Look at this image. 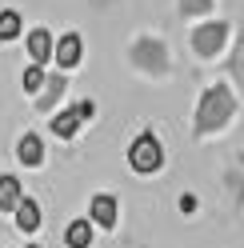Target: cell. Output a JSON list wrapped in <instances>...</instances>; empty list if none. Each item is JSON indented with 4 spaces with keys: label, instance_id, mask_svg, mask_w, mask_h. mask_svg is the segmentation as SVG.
Masks as SVG:
<instances>
[{
    "label": "cell",
    "instance_id": "e0dca14e",
    "mask_svg": "<svg viewBox=\"0 0 244 248\" xmlns=\"http://www.w3.org/2000/svg\"><path fill=\"white\" fill-rule=\"evenodd\" d=\"M228 68H232V76L244 84V36H240V44H236V52H232V60H228Z\"/></svg>",
    "mask_w": 244,
    "mask_h": 248
},
{
    "label": "cell",
    "instance_id": "30bf717a",
    "mask_svg": "<svg viewBox=\"0 0 244 248\" xmlns=\"http://www.w3.org/2000/svg\"><path fill=\"white\" fill-rule=\"evenodd\" d=\"M64 244L68 248H88V244H92V224H88V220H72L64 228Z\"/></svg>",
    "mask_w": 244,
    "mask_h": 248
},
{
    "label": "cell",
    "instance_id": "ba28073f",
    "mask_svg": "<svg viewBox=\"0 0 244 248\" xmlns=\"http://www.w3.org/2000/svg\"><path fill=\"white\" fill-rule=\"evenodd\" d=\"M16 156H20L28 168H36V164L44 160V144H40V136H36V132H24V136H20V144H16Z\"/></svg>",
    "mask_w": 244,
    "mask_h": 248
},
{
    "label": "cell",
    "instance_id": "2e32d148",
    "mask_svg": "<svg viewBox=\"0 0 244 248\" xmlns=\"http://www.w3.org/2000/svg\"><path fill=\"white\" fill-rule=\"evenodd\" d=\"M40 84H44V68L40 64H28L24 68V92H40Z\"/></svg>",
    "mask_w": 244,
    "mask_h": 248
},
{
    "label": "cell",
    "instance_id": "6da1fadb",
    "mask_svg": "<svg viewBox=\"0 0 244 248\" xmlns=\"http://www.w3.org/2000/svg\"><path fill=\"white\" fill-rule=\"evenodd\" d=\"M232 116H236V96H232V88H228V84H208L204 96H200V104H196V124H192V132H196V136H212V132L228 128V120H232Z\"/></svg>",
    "mask_w": 244,
    "mask_h": 248
},
{
    "label": "cell",
    "instance_id": "4fadbf2b",
    "mask_svg": "<svg viewBox=\"0 0 244 248\" xmlns=\"http://www.w3.org/2000/svg\"><path fill=\"white\" fill-rule=\"evenodd\" d=\"M44 84H48V88L40 92V100H36V104H40V112H48V108H52L60 96H64V84H68V80H64V76H48Z\"/></svg>",
    "mask_w": 244,
    "mask_h": 248
},
{
    "label": "cell",
    "instance_id": "9a60e30c",
    "mask_svg": "<svg viewBox=\"0 0 244 248\" xmlns=\"http://www.w3.org/2000/svg\"><path fill=\"white\" fill-rule=\"evenodd\" d=\"M212 4L216 0H180V12L184 16H204V12H212Z\"/></svg>",
    "mask_w": 244,
    "mask_h": 248
},
{
    "label": "cell",
    "instance_id": "52a82bcc",
    "mask_svg": "<svg viewBox=\"0 0 244 248\" xmlns=\"http://www.w3.org/2000/svg\"><path fill=\"white\" fill-rule=\"evenodd\" d=\"M52 48H56V40L48 36V28H32V32H28V56H32V64L52 60Z\"/></svg>",
    "mask_w": 244,
    "mask_h": 248
},
{
    "label": "cell",
    "instance_id": "8992f818",
    "mask_svg": "<svg viewBox=\"0 0 244 248\" xmlns=\"http://www.w3.org/2000/svg\"><path fill=\"white\" fill-rule=\"evenodd\" d=\"M88 224L112 228V224H116V196H108V192L92 196V204H88Z\"/></svg>",
    "mask_w": 244,
    "mask_h": 248
},
{
    "label": "cell",
    "instance_id": "8fae6325",
    "mask_svg": "<svg viewBox=\"0 0 244 248\" xmlns=\"http://www.w3.org/2000/svg\"><path fill=\"white\" fill-rule=\"evenodd\" d=\"M76 128H80V116H76V108H64V112H56V116H52V132L60 136V140L76 136Z\"/></svg>",
    "mask_w": 244,
    "mask_h": 248
},
{
    "label": "cell",
    "instance_id": "d6986e66",
    "mask_svg": "<svg viewBox=\"0 0 244 248\" xmlns=\"http://www.w3.org/2000/svg\"><path fill=\"white\" fill-rule=\"evenodd\" d=\"M28 248H40V244H28Z\"/></svg>",
    "mask_w": 244,
    "mask_h": 248
},
{
    "label": "cell",
    "instance_id": "9c48e42d",
    "mask_svg": "<svg viewBox=\"0 0 244 248\" xmlns=\"http://www.w3.org/2000/svg\"><path fill=\"white\" fill-rule=\"evenodd\" d=\"M16 224H20L24 232H36V228H40V204H36V200L20 196V204H16Z\"/></svg>",
    "mask_w": 244,
    "mask_h": 248
},
{
    "label": "cell",
    "instance_id": "5b68a950",
    "mask_svg": "<svg viewBox=\"0 0 244 248\" xmlns=\"http://www.w3.org/2000/svg\"><path fill=\"white\" fill-rule=\"evenodd\" d=\"M80 56H84V40L76 36V32L60 36V40H56V48H52V60H56L60 68H72V64H80Z\"/></svg>",
    "mask_w": 244,
    "mask_h": 248
},
{
    "label": "cell",
    "instance_id": "7a4b0ae2",
    "mask_svg": "<svg viewBox=\"0 0 244 248\" xmlns=\"http://www.w3.org/2000/svg\"><path fill=\"white\" fill-rule=\"evenodd\" d=\"M228 36H232V24L228 20H204V24L192 28V52L200 60H216L224 52Z\"/></svg>",
    "mask_w": 244,
    "mask_h": 248
},
{
    "label": "cell",
    "instance_id": "5bb4252c",
    "mask_svg": "<svg viewBox=\"0 0 244 248\" xmlns=\"http://www.w3.org/2000/svg\"><path fill=\"white\" fill-rule=\"evenodd\" d=\"M12 36H20V12L4 8L0 12V40H12Z\"/></svg>",
    "mask_w": 244,
    "mask_h": 248
},
{
    "label": "cell",
    "instance_id": "3957f363",
    "mask_svg": "<svg viewBox=\"0 0 244 248\" xmlns=\"http://www.w3.org/2000/svg\"><path fill=\"white\" fill-rule=\"evenodd\" d=\"M128 164H132V172H156V168L164 164V148H160V140L152 132H140L132 140V148H128Z\"/></svg>",
    "mask_w": 244,
    "mask_h": 248
},
{
    "label": "cell",
    "instance_id": "ac0fdd59",
    "mask_svg": "<svg viewBox=\"0 0 244 248\" xmlns=\"http://www.w3.org/2000/svg\"><path fill=\"white\" fill-rule=\"evenodd\" d=\"M92 112H96V104H92V100H80V104H76V116H80V120H88Z\"/></svg>",
    "mask_w": 244,
    "mask_h": 248
},
{
    "label": "cell",
    "instance_id": "277c9868",
    "mask_svg": "<svg viewBox=\"0 0 244 248\" xmlns=\"http://www.w3.org/2000/svg\"><path fill=\"white\" fill-rule=\"evenodd\" d=\"M136 64H140V68H152V72H164V68H168L164 44H160V40H136Z\"/></svg>",
    "mask_w": 244,
    "mask_h": 248
},
{
    "label": "cell",
    "instance_id": "7c38bea8",
    "mask_svg": "<svg viewBox=\"0 0 244 248\" xmlns=\"http://www.w3.org/2000/svg\"><path fill=\"white\" fill-rule=\"evenodd\" d=\"M16 204H20V180L16 176H0V208L16 212Z\"/></svg>",
    "mask_w": 244,
    "mask_h": 248
}]
</instances>
